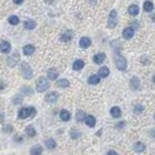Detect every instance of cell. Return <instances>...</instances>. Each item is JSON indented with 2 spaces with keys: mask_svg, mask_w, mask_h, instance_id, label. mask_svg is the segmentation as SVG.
Masks as SVG:
<instances>
[{
  "mask_svg": "<svg viewBox=\"0 0 155 155\" xmlns=\"http://www.w3.org/2000/svg\"><path fill=\"white\" fill-rule=\"evenodd\" d=\"M117 25V12L112 10L110 12V16H109V22H107V28L113 29L114 26Z\"/></svg>",
  "mask_w": 155,
  "mask_h": 155,
  "instance_id": "cell-5",
  "label": "cell"
},
{
  "mask_svg": "<svg viewBox=\"0 0 155 155\" xmlns=\"http://www.w3.org/2000/svg\"><path fill=\"white\" fill-rule=\"evenodd\" d=\"M134 36V29L132 28H125L123 30V37L125 39H130Z\"/></svg>",
  "mask_w": 155,
  "mask_h": 155,
  "instance_id": "cell-10",
  "label": "cell"
},
{
  "mask_svg": "<svg viewBox=\"0 0 155 155\" xmlns=\"http://www.w3.org/2000/svg\"><path fill=\"white\" fill-rule=\"evenodd\" d=\"M57 99H59V93L57 92H50L45 96V102H48V103H56Z\"/></svg>",
  "mask_w": 155,
  "mask_h": 155,
  "instance_id": "cell-6",
  "label": "cell"
},
{
  "mask_svg": "<svg viewBox=\"0 0 155 155\" xmlns=\"http://www.w3.org/2000/svg\"><path fill=\"white\" fill-rule=\"evenodd\" d=\"M130 87L132 90H138L140 88V79L138 78H136V77H134V78H131V80H130Z\"/></svg>",
  "mask_w": 155,
  "mask_h": 155,
  "instance_id": "cell-9",
  "label": "cell"
},
{
  "mask_svg": "<svg viewBox=\"0 0 155 155\" xmlns=\"http://www.w3.org/2000/svg\"><path fill=\"white\" fill-rule=\"evenodd\" d=\"M152 19H153V21L155 22V13H153V16H152Z\"/></svg>",
  "mask_w": 155,
  "mask_h": 155,
  "instance_id": "cell-38",
  "label": "cell"
},
{
  "mask_svg": "<svg viewBox=\"0 0 155 155\" xmlns=\"http://www.w3.org/2000/svg\"><path fill=\"white\" fill-rule=\"evenodd\" d=\"M57 77H59V72L55 68H50L48 71V78L50 80H55V79H57Z\"/></svg>",
  "mask_w": 155,
  "mask_h": 155,
  "instance_id": "cell-21",
  "label": "cell"
},
{
  "mask_svg": "<svg viewBox=\"0 0 155 155\" xmlns=\"http://www.w3.org/2000/svg\"><path fill=\"white\" fill-rule=\"evenodd\" d=\"M18 60H19V56H18V54H16L15 59H13V56H12V57H9L7 63H9L11 67H12V66H16V65H17V62H18Z\"/></svg>",
  "mask_w": 155,
  "mask_h": 155,
  "instance_id": "cell-28",
  "label": "cell"
},
{
  "mask_svg": "<svg viewBox=\"0 0 155 155\" xmlns=\"http://www.w3.org/2000/svg\"><path fill=\"white\" fill-rule=\"evenodd\" d=\"M80 131H78V130H75V129H73V130H71V137L73 138V140H77V138H79L80 137Z\"/></svg>",
  "mask_w": 155,
  "mask_h": 155,
  "instance_id": "cell-32",
  "label": "cell"
},
{
  "mask_svg": "<svg viewBox=\"0 0 155 155\" xmlns=\"http://www.w3.org/2000/svg\"><path fill=\"white\" fill-rule=\"evenodd\" d=\"M26 135H28L29 137H33L36 135V130H35V128H33L32 125H29V126H26Z\"/></svg>",
  "mask_w": 155,
  "mask_h": 155,
  "instance_id": "cell-24",
  "label": "cell"
},
{
  "mask_svg": "<svg viewBox=\"0 0 155 155\" xmlns=\"http://www.w3.org/2000/svg\"><path fill=\"white\" fill-rule=\"evenodd\" d=\"M128 11H129V13H130L131 16H137L138 12H140V9H138L137 5H131V6H129Z\"/></svg>",
  "mask_w": 155,
  "mask_h": 155,
  "instance_id": "cell-22",
  "label": "cell"
},
{
  "mask_svg": "<svg viewBox=\"0 0 155 155\" xmlns=\"http://www.w3.org/2000/svg\"><path fill=\"white\" fill-rule=\"evenodd\" d=\"M13 103H15V104H21L22 103V97L21 96H16L15 99H13Z\"/></svg>",
  "mask_w": 155,
  "mask_h": 155,
  "instance_id": "cell-34",
  "label": "cell"
},
{
  "mask_svg": "<svg viewBox=\"0 0 155 155\" xmlns=\"http://www.w3.org/2000/svg\"><path fill=\"white\" fill-rule=\"evenodd\" d=\"M24 1V0H13V3L15 4H17V5H19V4H22Z\"/></svg>",
  "mask_w": 155,
  "mask_h": 155,
  "instance_id": "cell-36",
  "label": "cell"
},
{
  "mask_svg": "<svg viewBox=\"0 0 155 155\" xmlns=\"http://www.w3.org/2000/svg\"><path fill=\"white\" fill-rule=\"evenodd\" d=\"M99 81H100L99 75H91L88 78V84L90 85H97V84H99Z\"/></svg>",
  "mask_w": 155,
  "mask_h": 155,
  "instance_id": "cell-23",
  "label": "cell"
},
{
  "mask_svg": "<svg viewBox=\"0 0 155 155\" xmlns=\"http://www.w3.org/2000/svg\"><path fill=\"white\" fill-rule=\"evenodd\" d=\"M57 86L59 87H63V88H65V87L69 86V81L67 79H61V80H59V81H57Z\"/></svg>",
  "mask_w": 155,
  "mask_h": 155,
  "instance_id": "cell-30",
  "label": "cell"
},
{
  "mask_svg": "<svg viewBox=\"0 0 155 155\" xmlns=\"http://www.w3.org/2000/svg\"><path fill=\"white\" fill-rule=\"evenodd\" d=\"M84 66H85V62L82 61V60H77V61H74V63H73V69L74 71H80V69L84 68Z\"/></svg>",
  "mask_w": 155,
  "mask_h": 155,
  "instance_id": "cell-16",
  "label": "cell"
},
{
  "mask_svg": "<svg viewBox=\"0 0 155 155\" xmlns=\"http://www.w3.org/2000/svg\"><path fill=\"white\" fill-rule=\"evenodd\" d=\"M42 152H43V149H42L41 146H33L30 150V154L31 155H41Z\"/></svg>",
  "mask_w": 155,
  "mask_h": 155,
  "instance_id": "cell-20",
  "label": "cell"
},
{
  "mask_svg": "<svg viewBox=\"0 0 155 155\" xmlns=\"http://www.w3.org/2000/svg\"><path fill=\"white\" fill-rule=\"evenodd\" d=\"M9 23L12 24V25H17V24L19 23V18H18L17 16H11V17L9 18Z\"/></svg>",
  "mask_w": 155,
  "mask_h": 155,
  "instance_id": "cell-31",
  "label": "cell"
},
{
  "mask_svg": "<svg viewBox=\"0 0 155 155\" xmlns=\"http://www.w3.org/2000/svg\"><path fill=\"white\" fill-rule=\"evenodd\" d=\"M60 118H61L63 122H68V120L71 119V113L67 110H62L61 112H60Z\"/></svg>",
  "mask_w": 155,
  "mask_h": 155,
  "instance_id": "cell-19",
  "label": "cell"
},
{
  "mask_svg": "<svg viewBox=\"0 0 155 155\" xmlns=\"http://www.w3.org/2000/svg\"><path fill=\"white\" fill-rule=\"evenodd\" d=\"M107 155H118L116 152H114V150H110L109 153H107Z\"/></svg>",
  "mask_w": 155,
  "mask_h": 155,
  "instance_id": "cell-37",
  "label": "cell"
},
{
  "mask_svg": "<svg viewBox=\"0 0 155 155\" xmlns=\"http://www.w3.org/2000/svg\"><path fill=\"white\" fill-rule=\"evenodd\" d=\"M72 37H73V32L68 30V31L63 32L62 35H61V41L62 42H69L71 39H72Z\"/></svg>",
  "mask_w": 155,
  "mask_h": 155,
  "instance_id": "cell-13",
  "label": "cell"
},
{
  "mask_svg": "<svg viewBox=\"0 0 155 155\" xmlns=\"http://www.w3.org/2000/svg\"><path fill=\"white\" fill-rule=\"evenodd\" d=\"M153 9H154V5H153L152 1H146V3L143 4V10H144L146 12H152Z\"/></svg>",
  "mask_w": 155,
  "mask_h": 155,
  "instance_id": "cell-26",
  "label": "cell"
},
{
  "mask_svg": "<svg viewBox=\"0 0 155 155\" xmlns=\"http://www.w3.org/2000/svg\"><path fill=\"white\" fill-rule=\"evenodd\" d=\"M85 118H86V114H85L84 111H78L77 112V120L78 122H84Z\"/></svg>",
  "mask_w": 155,
  "mask_h": 155,
  "instance_id": "cell-29",
  "label": "cell"
},
{
  "mask_svg": "<svg viewBox=\"0 0 155 155\" xmlns=\"http://www.w3.org/2000/svg\"><path fill=\"white\" fill-rule=\"evenodd\" d=\"M109 74H110V71H109L107 67H102V68H99L98 75L100 78H106V77H109Z\"/></svg>",
  "mask_w": 155,
  "mask_h": 155,
  "instance_id": "cell-18",
  "label": "cell"
},
{
  "mask_svg": "<svg viewBox=\"0 0 155 155\" xmlns=\"http://www.w3.org/2000/svg\"><path fill=\"white\" fill-rule=\"evenodd\" d=\"M135 113H140V112H142L143 111V106L142 105H136L135 106Z\"/></svg>",
  "mask_w": 155,
  "mask_h": 155,
  "instance_id": "cell-33",
  "label": "cell"
},
{
  "mask_svg": "<svg viewBox=\"0 0 155 155\" xmlns=\"http://www.w3.org/2000/svg\"><path fill=\"white\" fill-rule=\"evenodd\" d=\"M36 114V109L35 107H23L18 112V118L25 119L28 117H33Z\"/></svg>",
  "mask_w": 155,
  "mask_h": 155,
  "instance_id": "cell-1",
  "label": "cell"
},
{
  "mask_svg": "<svg viewBox=\"0 0 155 155\" xmlns=\"http://www.w3.org/2000/svg\"><path fill=\"white\" fill-rule=\"evenodd\" d=\"M33 51H35V47H33V45H31V44L25 45L24 48H23V53L25 54V55H28V56L32 55V54H33Z\"/></svg>",
  "mask_w": 155,
  "mask_h": 155,
  "instance_id": "cell-15",
  "label": "cell"
},
{
  "mask_svg": "<svg viewBox=\"0 0 155 155\" xmlns=\"http://www.w3.org/2000/svg\"><path fill=\"white\" fill-rule=\"evenodd\" d=\"M49 81L47 80L45 78H39L38 80H37V82H36V90L38 91V92H44V91H47L49 88Z\"/></svg>",
  "mask_w": 155,
  "mask_h": 155,
  "instance_id": "cell-2",
  "label": "cell"
},
{
  "mask_svg": "<svg viewBox=\"0 0 155 155\" xmlns=\"http://www.w3.org/2000/svg\"><path fill=\"white\" fill-rule=\"evenodd\" d=\"M45 147L48 148V149H54V148L56 147V142L53 138H48L45 141Z\"/></svg>",
  "mask_w": 155,
  "mask_h": 155,
  "instance_id": "cell-25",
  "label": "cell"
},
{
  "mask_svg": "<svg viewBox=\"0 0 155 155\" xmlns=\"http://www.w3.org/2000/svg\"><path fill=\"white\" fill-rule=\"evenodd\" d=\"M153 135H154V137H155V130H154V132H153Z\"/></svg>",
  "mask_w": 155,
  "mask_h": 155,
  "instance_id": "cell-40",
  "label": "cell"
},
{
  "mask_svg": "<svg viewBox=\"0 0 155 155\" xmlns=\"http://www.w3.org/2000/svg\"><path fill=\"white\" fill-rule=\"evenodd\" d=\"M144 149H146V146L142 142H136L134 144V150L136 153H142Z\"/></svg>",
  "mask_w": 155,
  "mask_h": 155,
  "instance_id": "cell-17",
  "label": "cell"
},
{
  "mask_svg": "<svg viewBox=\"0 0 155 155\" xmlns=\"http://www.w3.org/2000/svg\"><path fill=\"white\" fill-rule=\"evenodd\" d=\"M22 73H23V77L26 80H29V79L32 78V69H31V67H30L29 63H26V62L22 63Z\"/></svg>",
  "mask_w": 155,
  "mask_h": 155,
  "instance_id": "cell-4",
  "label": "cell"
},
{
  "mask_svg": "<svg viewBox=\"0 0 155 155\" xmlns=\"http://www.w3.org/2000/svg\"><path fill=\"white\" fill-rule=\"evenodd\" d=\"M153 81H154V84H155V75H154V78H153Z\"/></svg>",
  "mask_w": 155,
  "mask_h": 155,
  "instance_id": "cell-39",
  "label": "cell"
},
{
  "mask_svg": "<svg viewBox=\"0 0 155 155\" xmlns=\"http://www.w3.org/2000/svg\"><path fill=\"white\" fill-rule=\"evenodd\" d=\"M5 130H6V132H11V130H12V126L11 125H7L5 128Z\"/></svg>",
  "mask_w": 155,
  "mask_h": 155,
  "instance_id": "cell-35",
  "label": "cell"
},
{
  "mask_svg": "<svg viewBox=\"0 0 155 155\" xmlns=\"http://www.w3.org/2000/svg\"><path fill=\"white\" fill-rule=\"evenodd\" d=\"M85 123H86V125L87 126H90V128H93L94 125H96V118H94L93 116H86V118H85Z\"/></svg>",
  "mask_w": 155,
  "mask_h": 155,
  "instance_id": "cell-14",
  "label": "cell"
},
{
  "mask_svg": "<svg viewBox=\"0 0 155 155\" xmlns=\"http://www.w3.org/2000/svg\"><path fill=\"white\" fill-rule=\"evenodd\" d=\"M24 26H25V29H28V30H32V29H35L36 23L33 22V21H26V22L24 23Z\"/></svg>",
  "mask_w": 155,
  "mask_h": 155,
  "instance_id": "cell-27",
  "label": "cell"
},
{
  "mask_svg": "<svg viewBox=\"0 0 155 155\" xmlns=\"http://www.w3.org/2000/svg\"><path fill=\"white\" fill-rule=\"evenodd\" d=\"M110 112H111V116L113 118H119L120 116H122V111H120V109L118 106H113Z\"/></svg>",
  "mask_w": 155,
  "mask_h": 155,
  "instance_id": "cell-11",
  "label": "cell"
},
{
  "mask_svg": "<svg viewBox=\"0 0 155 155\" xmlns=\"http://www.w3.org/2000/svg\"><path fill=\"white\" fill-rule=\"evenodd\" d=\"M114 62H116V67L119 71H125L126 69V60L119 54L114 55Z\"/></svg>",
  "mask_w": 155,
  "mask_h": 155,
  "instance_id": "cell-3",
  "label": "cell"
},
{
  "mask_svg": "<svg viewBox=\"0 0 155 155\" xmlns=\"http://www.w3.org/2000/svg\"><path fill=\"white\" fill-rule=\"evenodd\" d=\"M154 119H155V114H154Z\"/></svg>",
  "mask_w": 155,
  "mask_h": 155,
  "instance_id": "cell-41",
  "label": "cell"
},
{
  "mask_svg": "<svg viewBox=\"0 0 155 155\" xmlns=\"http://www.w3.org/2000/svg\"><path fill=\"white\" fill-rule=\"evenodd\" d=\"M105 59H106L105 54L104 53H99V54H97V55H94L93 61H94V63H97V65H102L105 61Z\"/></svg>",
  "mask_w": 155,
  "mask_h": 155,
  "instance_id": "cell-7",
  "label": "cell"
},
{
  "mask_svg": "<svg viewBox=\"0 0 155 155\" xmlns=\"http://www.w3.org/2000/svg\"><path fill=\"white\" fill-rule=\"evenodd\" d=\"M91 39L88 38V37H82L81 39H80V42H79V44H80V47L81 48H88V47L91 45Z\"/></svg>",
  "mask_w": 155,
  "mask_h": 155,
  "instance_id": "cell-12",
  "label": "cell"
},
{
  "mask_svg": "<svg viewBox=\"0 0 155 155\" xmlns=\"http://www.w3.org/2000/svg\"><path fill=\"white\" fill-rule=\"evenodd\" d=\"M10 50H11V45H10L9 42L4 41V42L0 43V51H1V53L7 54V53H10Z\"/></svg>",
  "mask_w": 155,
  "mask_h": 155,
  "instance_id": "cell-8",
  "label": "cell"
}]
</instances>
